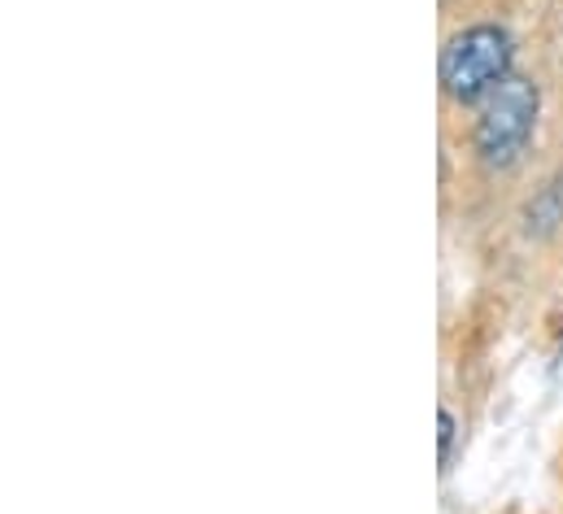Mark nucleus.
Segmentation results:
<instances>
[{
	"instance_id": "f257e3e1",
	"label": "nucleus",
	"mask_w": 563,
	"mask_h": 514,
	"mask_svg": "<svg viewBox=\"0 0 563 514\" xmlns=\"http://www.w3.org/2000/svg\"><path fill=\"white\" fill-rule=\"evenodd\" d=\"M503 79H511V35L503 26H472L454 35L441 53V88L454 101H481Z\"/></svg>"
},
{
	"instance_id": "f03ea898",
	"label": "nucleus",
	"mask_w": 563,
	"mask_h": 514,
	"mask_svg": "<svg viewBox=\"0 0 563 514\" xmlns=\"http://www.w3.org/2000/svg\"><path fill=\"white\" fill-rule=\"evenodd\" d=\"M538 88L529 79H503L489 97H485V110H481V123H476V148L489 166H511L529 135L538 127Z\"/></svg>"
},
{
	"instance_id": "7ed1b4c3",
	"label": "nucleus",
	"mask_w": 563,
	"mask_h": 514,
	"mask_svg": "<svg viewBox=\"0 0 563 514\" xmlns=\"http://www.w3.org/2000/svg\"><path fill=\"white\" fill-rule=\"evenodd\" d=\"M529 232H538V236H547V232H555L563 223V179L555 183H547L538 197H533V205H529Z\"/></svg>"
},
{
	"instance_id": "20e7f679",
	"label": "nucleus",
	"mask_w": 563,
	"mask_h": 514,
	"mask_svg": "<svg viewBox=\"0 0 563 514\" xmlns=\"http://www.w3.org/2000/svg\"><path fill=\"white\" fill-rule=\"evenodd\" d=\"M441 467H450V458H454V414L450 410H441Z\"/></svg>"
}]
</instances>
